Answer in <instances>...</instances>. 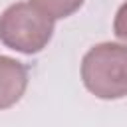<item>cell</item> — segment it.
Here are the masks:
<instances>
[{"label":"cell","mask_w":127,"mask_h":127,"mask_svg":"<svg viewBox=\"0 0 127 127\" xmlns=\"http://www.w3.org/2000/svg\"><path fill=\"white\" fill-rule=\"evenodd\" d=\"M81 81L99 99L127 95V44L103 42L89 48L81 60Z\"/></svg>","instance_id":"cell-1"},{"label":"cell","mask_w":127,"mask_h":127,"mask_svg":"<svg viewBox=\"0 0 127 127\" xmlns=\"http://www.w3.org/2000/svg\"><path fill=\"white\" fill-rule=\"evenodd\" d=\"M54 22L32 2H16L0 16V42L26 56L40 54L54 36Z\"/></svg>","instance_id":"cell-2"},{"label":"cell","mask_w":127,"mask_h":127,"mask_svg":"<svg viewBox=\"0 0 127 127\" xmlns=\"http://www.w3.org/2000/svg\"><path fill=\"white\" fill-rule=\"evenodd\" d=\"M28 87V67L10 58L0 56V111L16 105Z\"/></svg>","instance_id":"cell-3"},{"label":"cell","mask_w":127,"mask_h":127,"mask_svg":"<svg viewBox=\"0 0 127 127\" xmlns=\"http://www.w3.org/2000/svg\"><path fill=\"white\" fill-rule=\"evenodd\" d=\"M38 10L48 14L52 20H64L71 14H75L85 0H30Z\"/></svg>","instance_id":"cell-4"},{"label":"cell","mask_w":127,"mask_h":127,"mask_svg":"<svg viewBox=\"0 0 127 127\" xmlns=\"http://www.w3.org/2000/svg\"><path fill=\"white\" fill-rule=\"evenodd\" d=\"M113 34L127 44V2H123L115 14V20H113Z\"/></svg>","instance_id":"cell-5"}]
</instances>
